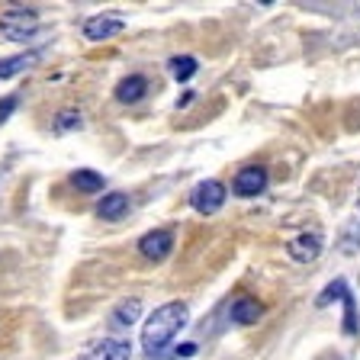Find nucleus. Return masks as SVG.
<instances>
[{
    "label": "nucleus",
    "instance_id": "nucleus-19",
    "mask_svg": "<svg viewBox=\"0 0 360 360\" xmlns=\"http://www.w3.org/2000/svg\"><path fill=\"white\" fill-rule=\"evenodd\" d=\"M357 331V306H354V292L345 296V335Z\"/></svg>",
    "mask_w": 360,
    "mask_h": 360
},
{
    "label": "nucleus",
    "instance_id": "nucleus-7",
    "mask_svg": "<svg viewBox=\"0 0 360 360\" xmlns=\"http://www.w3.org/2000/svg\"><path fill=\"white\" fill-rule=\"evenodd\" d=\"M232 190L238 196H257V193H264L267 190V171L264 167H257V165H251V167H241L238 174H235V180H232Z\"/></svg>",
    "mask_w": 360,
    "mask_h": 360
},
{
    "label": "nucleus",
    "instance_id": "nucleus-13",
    "mask_svg": "<svg viewBox=\"0 0 360 360\" xmlns=\"http://www.w3.org/2000/svg\"><path fill=\"white\" fill-rule=\"evenodd\" d=\"M39 55L42 52H26V55H13V58H0V81H10V77H16L20 71L32 68L39 61Z\"/></svg>",
    "mask_w": 360,
    "mask_h": 360
},
{
    "label": "nucleus",
    "instance_id": "nucleus-2",
    "mask_svg": "<svg viewBox=\"0 0 360 360\" xmlns=\"http://www.w3.org/2000/svg\"><path fill=\"white\" fill-rule=\"evenodd\" d=\"M0 32L10 42H26L39 32V13L32 7H10L0 13Z\"/></svg>",
    "mask_w": 360,
    "mask_h": 360
},
{
    "label": "nucleus",
    "instance_id": "nucleus-6",
    "mask_svg": "<svg viewBox=\"0 0 360 360\" xmlns=\"http://www.w3.org/2000/svg\"><path fill=\"white\" fill-rule=\"evenodd\" d=\"M174 251V235L165 232V229H158V232H148L139 238V255L145 261L158 264V261H167V255Z\"/></svg>",
    "mask_w": 360,
    "mask_h": 360
},
{
    "label": "nucleus",
    "instance_id": "nucleus-14",
    "mask_svg": "<svg viewBox=\"0 0 360 360\" xmlns=\"http://www.w3.org/2000/svg\"><path fill=\"white\" fill-rule=\"evenodd\" d=\"M71 184H75L81 193H100V190L106 187V180L100 177L97 171H87V167H81V171L71 174Z\"/></svg>",
    "mask_w": 360,
    "mask_h": 360
},
{
    "label": "nucleus",
    "instance_id": "nucleus-20",
    "mask_svg": "<svg viewBox=\"0 0 360 360\" xmlns=\"http://www.w3.org/2000/svg\"><path fill=\"white\" fill-rule=\"evenodd\" d=\"M16 106H20V94H7V97L0 100V126H4V122L13 116Z\"/></svg>",
    "mask_w": 360,
    "mask_h": 360
},
{
    "label": "nucleus",
    "instance_id": "nucleus-1",
    "mask_svg": "<svg viewBox=\"0 0 360 360\" xmlns=\"http://www.w3.org/2000/svg\"><path fill=\"white\" fill-rule=\"evenodd\" d=\"M190 322V309L187 302H165V306H158L155 312L145 319L142 325V347L148 357L161 360L167 357V347H171V341L180 335V328H187Z\"/></svg>",
    "mask_w": 360,
    "mask_h": 360
},
{
    "label": "nucleus",
    "instance_id": "nucleus-22",
    "mask_svg": "<svg viewBox=\"0 0 360 360\" xmlns=\"http://www.w3.org/2000/svg\"><path fill=\"white\" fill-rule=\"evenodd\" d=\"M357 212H360V193H357Z\"/></svg>",
    "mask_w": 360,
    "mask_h": 360
},
{
    "label": "nucleus",
    "instance_id": "nucleus-9",
    "mask_svg": "<svg viewBox=\"0 0 360 360\" xmlns=\"http://www.w3.org/2000/svg\"><path fill=\"white\" fill-rule=\"evenodd\" d=\"M129 357H132V345L122 341V338H103L87 354V360H129Z\"/></svg>",
    "mask_w": 360,
    "mask_h": 360
},
{
    "label": "nucleus",
    "instance_id": "nucleus-12",
    "mask_svg": "<svg viewBox=\"0 0 360 360\" xmlns=\"http://www.w3.org/2000/svg\"><path fill=\"white\" fill-rule=\"evenodd\" d=\"M142 319V300L139 296H129V300H122L120 306L112 309V328H132L135 322Z\"/></svg>",
    "mask_w": 360,
    "mask_h": 360
},
{
    "label": "nucleus",
    "instance_id": "nucleus-17",
    "mask_svg": "<svg viewBox=\"0 0 360 360\" xmlns=\"http://www.w3.org/2000/svg\"><path fill=\"white\" fill-rule=\"evenodd\" d=\"M81 122H84V120H81V112L68 106V110H61L58 116H55L52 126H55V132H58V135H65V132H71V129H81Z\"/></svg>",
    "mask_w": 360,
    "mask_h": 360
},
{
    "label": "nucleus",
    "instance_id": "nucleus-5",
    "mask_svg": "<svg viewBox=\"0 0 360 360\" xmlns=\"http://www.w3.org/2000/svg\"><path fill=\"white\" fill-rule=\"evenodd\" d=\"M122 26H126V20L120 13H97V16H90V20H84V39L106 42V39L120 36Z\"/></svg>",
    "mask_w": 360,
    "mask_h": 360
},
{
    "label": "nucleus",
    "instance_id": "nucleus-16",
    "mask_svg": "<svg viewBox=\"0 0 360 360\" xmlns=\"http://www.w3.org/2000/svg\"><path fill=\"white\" fill-rule=\"evenodd\" d=\"M338 248H341L345 255H354V251H360V212H357V219H354V222L345 229V235H341Z\"/></svg>",
    "mask_w": 360,
    "mask_h": 360
},
{
    "label": "nucleus",
    "instance_id": "nucleus-3",
    "mask_svg": "<svg viewBox=\"0 0 360 360\" xmlns=\"http://www.w3.org/2000/svg\"><path fill=\"white\" fill-rule=\"evenodd\" d=\"M225 196H229V190H225L222 180H202L200 187L193 190L190 202H193L196 212H202V216H212V212H219L225 206Z\"/></svg>",
    "mask_w": 360,
    "mask_h": 360
},
{
    "label": "nucleus",
    "instance_id": "nucleus-15",
    "mask_svg": "<svg viewBox=\"0 0 360 360\" xmlns=\"http://www.w3.org/2000/svg\"><path fill=\"white\" fill-rule=\"evenodd\" d=\"M167 68H171L174 81H177V84H187L190 77L196 75V68H200V65H196L193 55H174V58L167 61Z\"/></svg>",
    "mask_w": 360,
    "mask_h": 360
},
{
    "label": "nucleus",
    "instance_id": "nucleus-8",
    "mask_svg": "<svg viewBox=\"0 0 360 360\" xmlns=\"http://www.w3.org/2000/svg\"><path fill=\"white\" fill-rule=\"evenodd\" d=\"M145 97H148V77L145 75H129L116 84V100L120 103L132 106V103H142Z\"/></svg>",
    "mask_w": 360,
    "mask_h": 360
},
{
    "label": "nucleus",
    "instance_id": "nucleus-11",
    "mask_svg": "<svg viewBox=\"0 0 360 360\" xmlns=\"http://www.w3.org/2000/svg\"><path fill=\"white\" fill-rule=\"evenodd\" d=\"M264 315V306L257 300H251V296H238V300L232 302V312H229V319H232L235 325H257Z\"/></svg>",
    "mask_w": 360,
    "mask_h": 360
},
{
    "label": "nucleus",
    "instance_id": "nucleus-18",
    "mask_svg": "<svg viewBox=\"0 0 360 360\" xmlns=\"http://www.w3.org/2000/svg\"><path fill=\"white\" fill-rule=\"evenodd\" d=\"M345 292H347V283L345 280H331L328 286H325V292H319V300H315V306L319 309H325L328 302H335V300H345Z\"/></svg>",
    "mask_w": 360,
    "mask_h": 360
},
{
    "label": "nucleus",
    "instance_id": "nucleus-10",
    "mask_svg": "<svg viewBox=\"0 0 360 360\" xmlns=\"http://www.w3.org/2000/svg\"><path fill=\"white\" fill-rule=\"evenodd\" d=\"M97 216L106 219V222H120V219L129 216V196L112 190V193H103V200L97 202Z\"/></svg>",
    "mask_w": 360,
    "mask_h": 360
},
{
    "label": "nucleus",
    "instance_id": "nucleus-4",
    "mask_svg": "<svg viewBox=\"0 0 360 360\" xmlns=\"http://www.w3.org/2000/svg\"><path fill=\"white\" fill-rule=\"evenodd\" d=\"M322 245H325V235L319 232V229H312V232H302V235L286 241V255H290L296 264H309L322 255Z\"/></svg>",
    "mask_w": 360,
    "mask_h": 360
},
{
    "label": "nucleus",
    "instance_id": "nucleus-21",
    "mask_svg": "<svg viewBox=\"0 0 360 360\" xmlns=\"http://www.w3.org/2000/svg\"><path fill=\"white\" fill-rule=\"evenodd\" d=\"M193 354H196V345H180L174 351V357H193Z\"/></svg>",
    "mask_w": 360,
    "mask_h": 360
}]
</instances>
